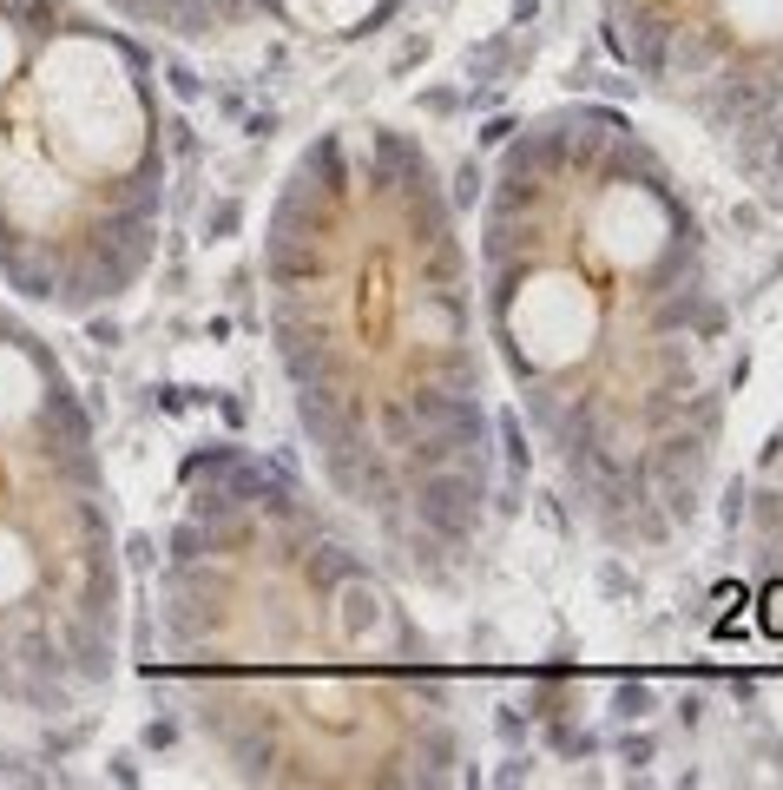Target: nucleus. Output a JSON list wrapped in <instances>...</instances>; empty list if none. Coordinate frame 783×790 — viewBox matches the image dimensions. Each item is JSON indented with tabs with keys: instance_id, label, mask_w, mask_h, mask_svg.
Instances as JSON below:
<instances>
[{
	"instance_id": "nucleus-8",
	"label": "nucleus",
	"mask_w": 783,
	"mask_h": 790,
	"mask_svg": "<svg viewBox=\"0 0 783 790\" xmlns=\"http://www.w3.org/2000/svg\"><path fill=\"white\" fill-rule=\"evenodd\" d=\"M132 33H158L178 47H231L257 33V0H93Z\"/></svg>"
},
{
	"instance_id": "nucleus-3",
	"label": "nucleus",
	"mask_w": 783,
	"mask_h": 790,
	"mask_svg": "<svg viewBox=\"0 0 783 790\" xmlns=\"http://www.w3.org/2000/svg\"><path fill=\"white\" fill-rule=\"evenodd\" d=\"M152 679L231 784L448 790L474 738L402 573L290 461L198 442L158 553Z\"/></svg>"
},
{
	"instance_id": "nucleus-5",
	"label": "nucleus",
	"mask_w": 783,
	"mask_h": 790,
	"mask_svg": "<svg viewBox=\"0 0 783 790\" xmlns=\"http://www.w3.org/2000/svg\"><path fill=\"white\" fill-rule=\"evenodd\" d=\"M126 665V553L86 389L0 290V711L60 725Z\"/></svg>"
},
{
	"instance_id": "nucleus-2",
	"label": "nucleus",
	"mask_w": 783,
	"mask_h": 790,
	"mask_svg": "<svg viewBox=\"0 0 783 790\" xmlns=\"http://www.w3.org/2000/svg\"><path fill=\"white\" fill-rule=\"evenodd\" d=\"M257 284L316 488L408 593H461L501 507V415L474 251L422 132H310L264 205Z\"/></svg>"
},
{
	"instance_id": "nucleus-7",
	"label": "nucleus",
	"mask_w": 783,
	"mask_h": 790,
	"mask_svg": "<svg viewBox=\"0 0 783 790\" xmlns=\"http://www.w3.org/2000/svg\"><path fill=\"white\" fill-rule=\"evenodd\" d=\"M744 560H751V600L757 619L783 639V415L770 422L751 474H744Z\"/></svg>"
},
{
	"instance_id": "nucleus-1",
	"label": "nucleus",
	"mask_w": 783,
	"mask_h": 790,
	"mask_svg": "<svg viewBox=\"0 0 783 790\" xmlns=\"http://www.w3.org/2000/svg\"><path fill=\"white\" fill-rule=\"evenodd\" d=\"M474 284L533 448L612 553H672L718 488L737 323L698 191L612 99H553L501 139Z\"/></svg>"
},
{
	"instance_id": "nucleus-6",
	"label": "nucleus",
	"mask_w": 783,
	"mask_h": 790,
	"mask_svg": "<svg viewBox=\"0 0 783 790\" xmlns=\"http://www.w3.org/2000/svg\"><path fill=\"white\" fill-rule=\"evenodd\" d=\"M606 47L783 205V0H599Z\"/></svg>"
},
{
	"instance_id": "nucleus-4",
	"label": "nucleus",
	"mask_w": 783,
	"mask_h": 790,
	"mask_svg": "<svg viewBox=\"0 0 783 790\" xmlns=\"http://www.w3.org/2000/svg\"><path fill=\"white\" fill-rule=\"evenodd\" d=\"M172 205V119L145 33L93 0H0V290L33 316L126 303Z\"/></svg>"
}]
</instances>
